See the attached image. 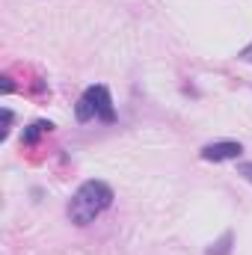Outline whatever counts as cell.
<instances>
[{"mask_svg":"<svg viewBox=\"0 0 252 255\" xmlns=\"http://www.w3.org/2000/svg\"><path fill=\"white\" fill-rule=\"evenodd\" d=\"M51 128H54L51 122H33V125L24 130V145H33V142H36L45 130H51Z\"/></svg>","mask_w":252,"mask_h":255,"instance_id":"4","label":"cell"},{"mask_svg":"<svg viewBox=\"0 0 252 255\" xmlns=\"http://www.w3.org/2000/svg\"><path fill=\"white\" fill-rule=\"evenodd\" d=\"M241 154H244V145L241 142H232V139L211 142V145L202 148V160H214V163H220V160H238Z\"/></svg>","mask_w":252,"mask_h":255,"instance_id":"3","label":"cell"},{"mask_svg":"<svg viewBox=\"0 0 252 255\" xmlns=\"http://www.w3.org/2000/svg\"><path fill=\"white\" fill-rule=\"evenodd\" d=\"M113 205V187L104 181H83L68 202V217L77 226H89L98 214Z\"/></svg>","mask_w":252,"mask_h":255,"instance_id":"1","label":"cell"},{"mask_svg":"<svg viewBox=\"0 0 252 255\" xmlns=\"http://www.w3.org/2000/svg\"><path fill=\"white\" fill-rule=\"evenodd\" d=\"M238 175L247 178V181L252 184V163H241V166H238Z\"/></svg>","mask_w":252,"mask_h":255,"instance_id":"6","label":"cell"},{"mask_svg":"<svg viewBox=\"0 0 252 255\" xmlns=\"http://www.w3.org/2000/svg\"><path fill=\"white\" fill-rule=\"evenodd\" d=\"M229 244H232V235H226V238L217 244V250H208V255H226L229 253Z\"/></svg>","mask_w":252,"mask_h":255,"instance_id":"5","label":"cell"},{"mask_svg":"<svg viewBox=\"0 0 252 255\" xmlns=\"http://www.w3.org/2000/svg\"><path fill=\"white\" fill-rule=\"evenodd\" d=\"M74 113H77L80 122H89V119L113 122V119H116V110H113V98H110L107 86H89V89L80 95Z\"/></svg>","mask_w":252,"mask_h":255,"instance_id":"2","label":"cell"},{"mask_svg":"<svg viewBox=\"0 0 252 255\" xmlns=\"http://www.w3.org/2000/svg\"><path fill=\"white\" fill-rule=\"evenodd\" d=\"M241 60H244V63H252V45H250V48H244V51H241Z\"/></svg>","mask_w":252,"mask_h":255,"instance_id":"7","label":"cell"}]
</instances>
